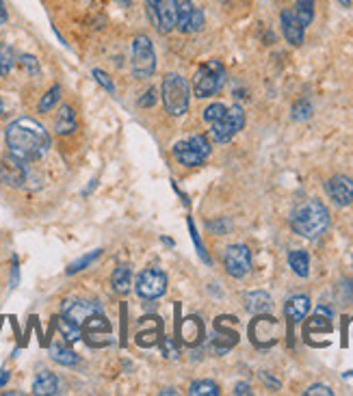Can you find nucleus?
<instances>
[{
  "label": "nucleus",
  "instance_id": "35",
  "mask_svg": "<svg viewBox=\"0 0 353 396\" xmlns=\"http://www.w3.org/2000/svg\"><path fill=\"white\" fill-rule=\"evenodd\" d=\"M94 78L104 87V89H107L109 94H115V84L111 82V78H109L102 70H94Z\"/></svg>",
  "mask_w": 353,
  "mask_h": 396
},
{
  "label": "nucleus",
  "instance_id": "8",
  "mask_svg": "<svg viewBox=\"0 0 353 396\" xmlns=\"http://www.w3.org/2000/svg\"><path fill=\"white\" fill-rule=\"evenodd\" d=\"M243 126H245V113L241 106L234 104L226 111V115L222 119L210 123V137L217 143H228L239 130H243Z\"/></svg>",
  "mask_w": 353,
  "mask_h": 396
},
{
  "label": "nucleus",
  "instance_id": "42",
  "mask_svg": "<svg viewBox=\"0 0 353 396\" xmlns=\"http://www.w3.org/2000/svg\"><path fill=\"white\" fill-rule=\"evenodd\" d=\"M7 381H9V373H7V370H3V375H0V387H3Z\"/></svg>",
  "mask_w": 353,
  "mask_h": 396
},
{
  "label": "nucleus",
  "instance_id": "40",
  "mask_svg": "<svg viewBox=\"0 0 353 396\" xmlns=\"http://www.w3.org/2000/svg\"><path fill=\"white\" fill-rule=\"evenodd\" d=\"M234 394H251V387H249L247 383H237Z\"/></svg>",
  "mask_w": 353,
  "mask_h": 396
},
{
  "label": "nucleus",
  "instance_id": "9",
  "mask_svg": "<svg viewBox=\"0 0 353 396\" xmlns=\"http://www.w3.org/2000/svg\"><path fill=\"white\" fill-rule=\"evenodd\" d=\"M167 290V275L165 271L152 267V269H146L139 280H137V295L146 301H154L158 297H163Z\"/></svg>",
  "mask_w": 353,
  "mask_h": 396
},
{
  "label": "nucleus",
  "instance_id": "13",
  "mask_svg": "<svg viewBox=\"0 0 353 396\" xmlns=\"http://www.w3.org/2000/svg\"><path fill=\"white\" fill-rule=\"evenodd\" d=\"M0 180H3L7 187H24V182L28 180V163L9 154L0 163Z\"/></svg>",
  "mask_w": 353,
  "mask_h": 396
},
{
  "label": "nucleus",
  "instance_id": "32",
  "mask_svg": "<svg viewBox=\"0 0 353 396\" xmlns=\"http://www.w3.org/2000/svg\"><path fill=\"white\" fill-rule=\"evenodd\" d=\"M310 113H313V106H310V102H305V100H299L293 106V119H297V121L308 119V117H310Z\"/></svg>",
  "mask_w": 353,
  "mask_h": 396
},
{
  "label": "nucleus",
  "instance_id": "11",
  "mask_svg": "<svg viewBox=\"0 0 353 396\" xmlns=\"http://www.w3.org/2000/svg\"><path fill=\"white\" fill-rule=\"evenodd\" d=\"M82 338L87 340V344L92 346H104L111 342V323L107 321V317L100 312V314H94L89 317L85 323H82Z\"/></svg>",
  "mask_w": 353,
  "mask_h": 396
},
{
  "label": "nucleus",
  "instance_id": "3",
  "mask_svg": "<svg viewBox=\"0 0 353 396\" xmlns=\"http://www.w3.org/2000/svg\"><path fill=\"white\" fill-rule=\"evenodd\" d=\"M191 89L180 74H167L163 78V104L171 117H180L189 111Z\"/></svg>",
  "mask_w": 353,
  "mask_h": 396
},
{
  "label": "nucleus",
  "instance_id": "43",
  "mask_svg": "<svg viewBox=\"0 0 353 396\" xmlns=\"http://www.w3.org/2000/svg\"><path fill=\"white\" fill-rule=\"evenodd\" d=\"M340 3H342L344 7H349V5H351V0H340Z\"/></svg>",
  "mask_w": 353,
  "mask_h": 396
},
{
  "label": "nucleus",
  "instance_id": "46",
  "mask_svg": "<svg viewBox=\"0 0 353 396\" xmlns=\"http://www.w3.org/2000/svg\"><path fill=\"white\" fill-rule=\"evenodd\" d=\"M0 76H3V72H0Z\"/></svg>",
  "mask_w": 353,
  "mask_h": 396
},
{
  "label": "nucleus",
  "instance_id": "24",
  "mask_svg": "<svg viewBox=\"0 0 353 396\" xmlns=\"http://www.w3.org/2000/svg\"><path fill=\"white\" fill-rule=\"evenodd\" d=\"M288 264L299 277H308V273H310V255H308V251H303V249L290 251L288 253Z\"/></svg>",
  "mask_w": 353,
  "mask_h": 396
},
{
  "label": "nucleus",
  "instance_id": "33",
  "mask_svg": "<svg viewBox=\"0 0 353 396\" xmlns=\"http://www.w3.org/2000/svg\"><path fill=\"white\" fill-rule=\"evenodd\" d=\"M13 67V55L9 48H0V72L7 74Z\"/></svg>",
  "mask_w": 353,
  "mask_h": 396
},
{
  "label": "nucleus",
  "instance_id": "30",
  "mask_svg": "<svg viewBox=\"0 0 353 396\" xmlns=\"http://www.w3.org/2000/svg\"><path fill=\"white\" fill-rule=\"evenodd\" d=\"M59 98H61V87L55 84L53 89L46 92V96H43V98L39 100V113H48V111H53V106L59 102Z\"/></svg>",
  "mask_w": 353,
  "mask_h": 396
},
{
  "label": "nucleus",
  "instance_id": "14",
  "mask_svg": "<svg viewBox=\"0 0 353 396\" xmlns=\"http://www.w3.org/2000/svg\"><path fill=\"white\" fill-rule=\"evenodd\" d=\"M61 312L65 319H70L72 323L82 327V323L87 319L102 312V305L98 301H87V299H67L61 307Z\"/></svg>",
  "mask_w": 353,
  "mask_h": 396
},
{
  "label": "nucleus",
  "instance_id": "6",
  "mask_svg": "<svg viewBox=\"0 0 353 396\" xmlns=\"http://www.w3.org/2000/svg\"><path fill=\"white\" fill-rule=\"evenodd\" d=\"M210 156V143L204 135L189 137L173 145V158L183 167H200Z\"/></svg>",
  "mask_w": 353,
  "mask_h": 396
},
{
  "label": "nucleus",
  "instance_id": "38",
  "mask_svg": "<svg viewBox=\"0 0 353 396\" xmlns=\"http://www.w3.org/2000/svg\"><path fill=\"white\" fill-rule=\"evenodd\" d=\"M143 96H146V98H143V100L139 102V104H141L143 109H148V106H152V104L156 102V92H154V89H150V92H146Z\"/></svg>",
  "mask_w": 353,
  "mask_h": 396
},
{
  "label": "nucleus",
  "instance_id": "10",
  "mask_svg": "<svg viewBox=\"0 0 353 396\" xmlns=\"http://www.w3.org/2000/svg\"><path fill=\"white\" fill-rule=\"evenodd\" d=\"M224 267L228 275L241 280L251 271V251L245 245H230L224 253Z\"/></svg>",
  "mask_w": 353,
  "mask_h": 396
},
{
  "label": "nucleus",
  "instance_id": "12",
  "mask_svg": "<svg viewBox=\"0 0 353 396\" xmlns=\"http://www.w3.org/2000/svg\"><path fill=\"white\" fill-rule=\"evenodd\" d=\"M148 7L158 31H173L175 20H178V3L175 0H148Z\"/></svg>",
  "mask_w": 353,
  "mask_h": 396
},
{
  "label": "nucleus",
  "instance_id": "21",
  "mask_svg": "<svg viewBox=\"0 0 353 396\" xmlns=\"http://www.w3.org/2000/svg\"><path fill=\"white\" fill-rule=\"evenodd\" d=\"M183 340L189 346H197L204 340V323L197 317H189L183 323Z\"/></svg>",
  "mask_w": 353,
  "mask_h": 396
},
{
  "label": "nucleus",
  "instance_id": "36",
  "mask_svg": "<svg viewBox=\"0 0 353 396\" xmlns=\"http://www.w3.org/2000/svg\"><path fill=\"white\" fill-rule=\"evenodd\" d=\"M317 394H323V396H332L334 392L327 387V385H323V383H315V385H310L305 390V396H317Z\"/></svg>",
  "mask_w": 353,
  "mask_h": 396
},
{
  "label": "nucleus",
  "instance_id": "41",
  "mask_svg": "<svg viewBox=\"0 0 353 396\" xmlns=\"http://www.w3.org/2000/svg\"><path fill=\"white\" fill-rule=\"evenodd\" d=\"M7 22V9H5V3L0 0V24Z\"/></svg>",
  "mask_w": 353,
  "mask_h": 396
},
{
  "label": "nucleus",
  "instance_id": "2",
  "mask_svg": "<svg viewBox=\"0 0 353 396\" xmlns=\"http://www.w3.org/2000/svg\"><path fill=\"white\" fill-rule=\"evenodd\" d=\"M330 226V210L319 199H308L297 206L290 216V228L303 238H317Z\"/></svg>",
  "mask_w": 353,
  "mask_h": 396
},
{
  "label": "nucleus",
  "instance_id": "20",
  "mask_svg": "<svg viewBox=\"0 0 353 396\" xmlns=\"http://www.w3.org/2000/svg\"><path fill=\"white\" fill-rule=\"evenodd\" d=\"M57 392H59V379L53 373L43 370V373H39L35 377V381H33V394H37V396H53Z\"/></svg>",
  "mask_w": 353,
  "mask_h": 396
},
{
  "label": "nucleus",
  "instance_id": "1",
  "mask_svg": "<svg viewBox=\"0 0 353 396\" xmlns=\"http://www.w3.org/2000/svg\"><path fill=\"white\" fill-rule=\"evenodd\" d=\"M5 139H7L9 154L22 158L26 163L39 160L50 148L48 130L31 117H20V119L11 121L7 126Z\"/></svg>",
  "mask_w": 353,
  "mask_h": 396
},
{
  "label": "nucleus",
  "instance_id": "34",
  "mask_svg": "<svg viewBox=\"0 0 353 396\" xmlns=\"http://www.w3.org/2000/svg\"><path fill=\"white\" fill-rule=\"evenodd\" d=\"M20 63H22V67H24L31 76H37V74H39V63H37L35 57H31V55H22Z\"/></svg>",
  "mask_w": 353,
  "mask_h": 396
},
{
  "label": "nucleus",
  "instance_id": "27",
  "mask_svg": "<svg viewBox=\"0 0 353 396\" xmlns=\"http://www.w3.org/2000/svg\"><path fill=\"white\" fill-rule=\"evenodd\" d=\"M297 20L301 22V26L305 28L315 18V0H297V7L293 9Z\"/></svg>",
  "mask_w": 353,
  "mask_h": 396
},
{
  "label": "nucleus",
  "instance_id": "15",
  "mask_svg": "<svg viewBox=\"0 0 353 396\" xmlns=\"http://www.w3.org/2000/svg\"><path fill=\"white\" fill-rule=\"evenodd\" d=\"M178 3V20H175V26H178L183 33H197L204 26V13L202 9H197L191 0H175Z\"/></svg>",
  "mask_w": 353,
  "mask_h": 396
},
{
  "label": "nucleus",
  "instance_id": "26",
  "mask_svg": "<svg viewBox=\"0 0 353 396\" xmlns=\"http://www.w3.org/2000/svg\"><path fill=\"white\" fill-rule=\"evenodd\" d=\"M55 321H57V329H59V334H61L67 342H76V340L82 338V329H80V325L72 323V321L65 319L63 314H61L59 319H55Z\"/></svg>",
  "mask_w": 353,
  "mask_h": 396
},
{
  "label": "nucleus",
  "instance_id": "39",
  "mask_svg": "<svg viewBox=\"0 0 353 396\" xmlns=\"http://www.w3.org/2000/svg\"><path fill=\"white\" fill-rule=\"evenodd\" d=\"M260 377L264 379V383H267V385H271L273 390H280V381H276V379H271L267 373H260Z\"/></svg>",
  "mask_w": 353,
  "mask_h": 396
},
{
  "label": "nucleus",
  "instance_id": "17",
  "mask_svg": "<svg viewBox=\"0 0 353 396\" xmlns=\"http://www.w3.org/2000/svg\"><path fill=\"white\" fill-rule=\"evenodd\" d=\"M282 33H284L286 41L293 43V46H301V43H303V26L297 20L293 9H284L282 11Z\"/></svg>",
  "mask_w": 353,
  "mask_h": 396
},
{
  "label": "nucleus",
  "instance_id": "25",
  "mask_svg": "<svg viewBox=\"0 0 353 396\" xmlns=\"http://www.w3.org/2000/svg\"><path fill=\"white\" fill-rule=\"evenodd\" d=\"M111 284H113V290L117 295H126L130 290V269L126 267V264H119V267L113 271Z\"/></svg>",
  "mask_w": 353,
  "mask_h": 396
},
{
  "label": "nucleus",
  "instance_id": "18",
  "mask_svg": "<svg viewBox=\"0 0 353 396\" xmlns=\"http://www.w3.org/2000/svg\"><path fill=\"white\" fill-rule=\"evenodd\" d=\"M245 310L249 314H269L273 310V299L264 290H254L245 295Z\"/></svg>",
  "mask_w": 353,
  "mask_h": 396
},
{
  "label": "nucleus",
  "instance_id": "45",
  "mask_svg": "<svg viewBox=\"0 0 353 396\" xmlns=\"http://www.w3.org/2000/svg\"><path fill=\"white\" fill-rule=\"evenodd\" d=\"M119 3H121V5H128V3H130V0H119Z\"/></svg>",
  "mask_w": 353,
  "mask_h": 396
},
{
  "label": "nucleus",
  "instance_id": "4",
  "mask_svg": "<svg viewBox=\"0 0 353 396\" xmlns=\"http://www.w3.org/2000/svg\"><path fill=\"white\" fill-rule=\"evenodd\" d=\"M226 84V70L219 61H208L204 63L195 76H193V94L195 98H212L224 89Z\"/></svg>",
  "mask_w": 353,
  "mask_h": 396
},
{
  "label": "nucleus",
  "instance_id": "31",
  "mask_svg": "<svg viewBox=\"0 0 353 396\" xmlns=\"http://www.w3.org/2000/svg\"><path fill=\"white\" fill-rule=\"evenodd\" d=\"M226 111H228V106H224L222 102H214V104H210V106L204 111V119H206L208 123H214L217 119H222V117L226 115Z\"/></svg>",
  "mask_w": 353,
  "mask_h": 396
},
{
  "label": "nucleus",
  "instance_id": "44",
  "mask_svg": "<svg viewBox=\"0 0 353 396\" xmlns=\"http://www.w3.org/2000/svg\"><path fill=\"white\" fill-rule=\"evenodd\" d=\"M3 111H5V104H3V100H0V115H3Z\"/></svg>",
  "mask_w": 353,
  "mask_h": 396
},
{
  "label": "nucleus",
  "instance_id": "16",
  "mask_svg": "<svg viewBox=\"0 0 353 396\" xmlns=\"http://www.w3.org/2000/svg\"><path fill=\"white\" fill-rule=\"evenodd\" d=\"M325 191L336 206H349L353 202V180L347 175H334L325 185Z\"/></svg>",
  "mask_w": 353,
  "mask_h": 396
},
{
  "label": "nucleus",
  "instance_id": "5",
  "mask_svg": "<svg viewBox=\"0 0 353 396\" xmlns=\"http://www.w3.org/2000/svg\"><path fill=\"white\" fill-rule=\"evenodd\" d=\"M130 70L139 80H148L156 72V53L152 46V39L148 35H137L132 39V61Z\"/></svg>",
  "mask_w": 353,
  "mask_h": 396
},
{
  "label": "nucleus",
  "instance_id": "7",
  "mask_svg": "<svg viewBox=\"0 0 353 396\" xmlns=\"http://www.w3.org/2000/svg\"><path fill=\"white\" fill-rule=\"evenodd\" d=\"M280 336H282V325L269 314H256V321L249 325L251 344L258 348H271L273 344H278Z\"/></svg>",
  "mask_w": 353,
  "mask_h": 396
},
{
  "label": "nucleus",
  "instance_id": "23",
  "mask_svg": "<svg viewBox=\"0 0 353 396\" xmlns=\"http://www.w3.org/2000/svg\"><path fill=\"white\" fill-rule=\"evenodd\" d=\"M55 130L57 135H72V132L76 130V115L72 111V106L63 104L57 119H55Z\"/></svg>",
  "mask_w": 353,
  "mask_h": 396
},
{
  "label": "nucleus",
  "instance_id": "19",
  "mask_svg": "<svg viewBox=\"0 0 353 396\" xmlns=\"http://www.w3.org/2000/svg\"><path fill=\"white\" fill-rule=\"evenodd\" d=\"M310 310V299L305 295H297V297H290L284 305V314L290 323H301Z\"/></svg>",
  "mask_w": 353,
  "mask_h": 396
},
{
  "label": "nucleus",
  "instance_id": "29",
  "mask_svg": "<svg viewBox=\"0 0 353 396\" xmlns=\"http://www.w3.org/2000/svg\"><path fill=\"white\" fill-rule=\"evenodd\" d=\"M100 255H102V249H96V251H92V253H87V255L78 258L76 262H72V264H70V269H67V275H74V273L82 271L85 267H89V264H92L94 260H98Z\"/></svg>",
  "mask_w": 353,
  "mask_h": 396
},
{
  "label": "nucleus",
  "instance_id": "22",
  "mask_svg": "<svg viewBox=\"0 0 353 396\" xmlns=\"http://www.w3.org/2000/svg\"><path fill=\"white\" fill-rule=\"evenodd\" d=\"M48 353H50V358H53L57 364H61V366H76V364H78V356L74 353V351H72L70 346H65V344H61V342H53L50 348H48Z\"/></svg>",
  "mask_w": 353,
  "mask_h": 396
},
{
  "label": "nucleus",
  "instance_id": "28",
  "mask_svg": "<svg viewBox=\"0 0 353 396\" xmlns=\"http://www.w3.org/2000/svg\"><path fill=\"white\" fill-rule=\"evenodd\" d=\"M189 394L191 396H219V385L214 381H208V379L195 381V383H191Z\"/></svg>",
  "mask_w": 353,
  "mask_h": 396
},
{
  "label": "nucleus",
  "instance_id": "37",
  "mask_svg": "<svg viewBox=\"0 0 353 396\" xmlns=\"http://www.w3.org/2000/svg\"><path fill=\"white\" fill-rule=\"evenodd\" d=\"M163 353H165V358H171V360H175L178 358V348L173 346V342L167 338L165 342H163Z\"/></svg>",
  "mask_w": 353,
  "mask_h": 396
}]
</instances>
